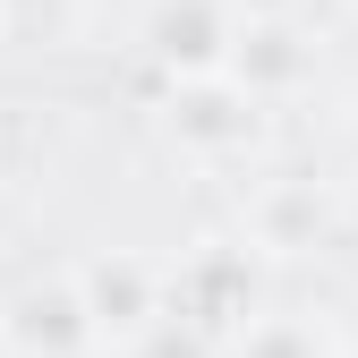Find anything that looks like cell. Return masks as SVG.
Instances as JSON below:
<instances>
[{
  "label": "cell",
  "instance_id": "1",
  "mask_svg": "<svg viewBox=\"0 0 358 358\" xmlns=\"http://www.w3.org/2000/svg\"><path fill=\"white\" fill-rule=\"evenodd\" d=\"M69 290H77V307H85V333L111 341V350L145 341V333L162 324V282H154V264H137V256H94Z\"/></svg>",
  "mask_w": 358,
  "mask_h": 358
},
{
  "label": "cell",
  "instance_id": "2",
  "mask_svg": "<svg viewBox=\"0 0 358 358\" xmlns=\"http://www.w3.org/2000/svg\"><path fill=\"white\" fill-rule=\"evenodd\" d=\"M231 9L222 0H154L145 9V43H154V60H171L179 77H213L222 52H231Z\"/></svg>",
  "mask_w": 358,
  "mask_h": 358
},
{
  "label": "cell",
  "instance_id": "3",
  "mask_svg": "<svg viewBox=\"0 0 358 358\" xmlns=\"http://www.w3.org/2000/svg\"><path fill=\"white\" fill-rule=\"evenodd\" d=\"M299 69H307V43H299L290 26H273V17H248V26H231L222 77H231V85H248L256 103H264V94H282V85H299Z\"/></svg>",
  "mask_w": 358,
  "mask_h": 358
},
{
  "label": "cell",
  "instance_id": "4",
  "mask_svg": "<svg viewBox=\"0 0 358 358\" xmlns=\"http://www.w3.org/2000/svg\"><path fill=\"white\" fill-rule=\"evenodd\" d=\"M9 324V350H43V358H60V350H85L94 333H85V307L77 290H26L17 299V316H0Z\"/></svg>",
  "mask_w": 358,
  "mask_h": 358
},
{
  "label": "cell",
  "instance_id": "5",
  "mask_svg": "<svg viewBox=\"0 0 358 358\" xmlns=\"http://www.w3.org/2000/svg\"><path fill=\"white\" fill-rule=\"evenodd\" d=\"M239 358H324V341H316V324H299V316H264V324H248Z\"/></svg>",
  "mask_w": 358,
  "mask_h": 358
},
{
  "label": "cell",
  "instance_id": "6",
  "mask_svg": "<svg viewBox=\"0 0 358 358\" xmlns=\"http://www.w3.org/2000/svg\"><path fill=\"white\" fill-rule=\"evenodd\" d=\"M0 358H9V324H0Z\"/></svg>",
  "mask_w": 358,
  "mask_h": 358
},
{
  "label": "cell",
  "instance_id": "7",
  "mask_svg": "<svg viewBox=\"0 0 358 358\" xmlns=\"http://www.w3.org/2000/svg\"><path fill=\"white\" fill-rule=\"evenodd\" d=\"M350 222H358V196H350Z\"/></svg>",
  "mask_w": 358,
  "mask_h": 358
}]
</instances>
